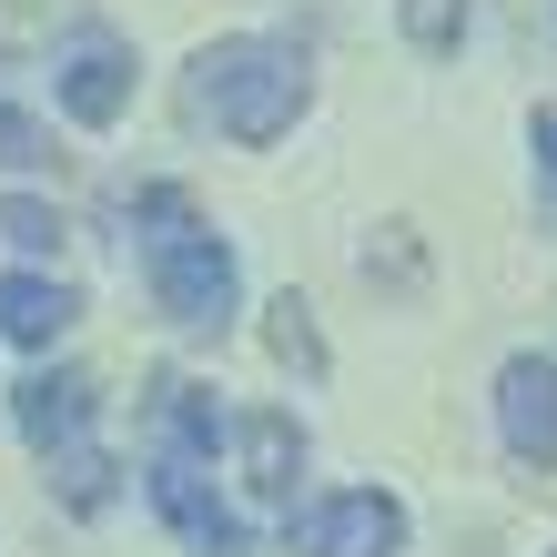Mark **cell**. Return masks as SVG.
<instances>
[{
    "mask_svg": "<svg viewBox=\"0 0 557 557\" xmlns=\"http://www.w3.org/2000/svg\"><path fill=\"white\" fill-rule=\"evenodd\" d=\"M11 416H21V436H30V446H72L82 425H91V375H72V366L51 375V366H41V375L21 385V406H11Z\"/></svg>",
    "mask_w": 557,
    "mask_h": 557,
    "instance_id": "obj_10",
    "label": "cell"
},
{
    "mask_svg": "<svg viewBox=\"0 0 557 557\" xmlns=\"http://www.w3.org/2000/svg\"><path fill=\"white\" fill-rule=\"evenodd\" d=\"M406 41L416 51H456L467 41V0H406Z\"/></svg>",
    "mask_w": 557,
    "mask_h": 557,
    "instance_id": "obj_15",
    "label": "cell"
},
{
    "mask_svg": "<svg viewBox=\"0 0 557 557\" xmlns=\"http://www.w3.org/2000/svg\"><path fill=\"white\" fill-rule=\"evenodd\" d=\"M152 446L173 456V467H213V446H223V406H213L193 375H152Z\"/></svg>",
    "mask_w": 557,
    "mask_h": 557,
    "instance_id": "obj_7",
    "label": "cell"
},
{
    "mask_svg": "<svg viewBox=\"0 0 557 557\" xmlns=\"http://www.w3.org/2000/svg\"><path fill=\"white\" fill-rule=\"evenodd\" d=\"M264 345H274V366H294V375H324V335H314V305H305V294H274Z\"/></svg>",
    "mask_w": 557,
    "mask_h": 557,
    "instance_id": "obj_11",
    "label": "cell"
},
{
    "mask_svg": "<svg viewBox=\"0 0 557 557\" xmlns=\"http://www.w3.org/2000/svg\"><path fill=\"white\" fill-rule=\"evenodd\" d=\"M234 446H244V486L253 497H294V476H305V425H294L284 406H253L234 425Z\"/></svg>",
    "mask_w": 557,
    "mask_h": 557,
    "instance_id": "obj_8",
    "label": "cell"
},
{
    "mask_svg": "<svg viewBox=\"0 0 557 557\" xmlns=\"http://www.w3.org/2000/svg\"><path fill=\"white\" fill-rule=\"evenodd\" d=\"M61 507H82V517H102V507H112V456H102V446H82V436L61 446Z\"/></svg>",
    "mask_w": 557,
    "mask_h": 557,
    "instance_id": "obj_13",
    "label": "cell"
},
{
    "mask_svg": "<svg viewBox=\"0 0 557 557\" xmlns=\"http://www.w3.org/2000/svg\"><path fill=\"white\" fill-rule=\"evenodd\" d=\"M305 51L294 41H213L203 61H193V102H203L223 133H234L244 152H264L294 133V112H305Z\"/></svg>",
    "mask_w": 557,
    "mask_h": 557,
    "instance_id": "obj_1",
    "label": "cell"
},
{
    "mask_svg": "<svg viewBox=\"0 0 557 557\" xmlns=\"http://www.w3.org/2000/svg\"><path fill=\"white\" fill-rule=\"evenodd\" d=\"M366 284H385V294H416V284H425V244H416V223H385V234L366 244Z\"/></svg>",
    "mask_w": 557,
    "mask_h": 557,
    "instance_id": "obj_12",
    "label": "cell"
},
{
    "mask_svg": "<svg viewBox=\"0 0 557 557\" xmlns=\"http://www.w3.org/2000/svg\"><path fill=\"white\" fill-rule=\"evenodd\" d=\"M497 436L528 476H557V366L547 355H507L497 375Z\"/></svg>",
    "mask_w": 557,
    "mask_h": 557,
    "instance_id": "obj_4",
    "label": "cell"
},
{
    "mask_svg": "<svg viewBox=\"0 0 557 557\" xmlns=\"http://www.w3.org/2000/svg\"><path fill=\"white\" fill-rule=\"evenodd\" d=\"M41 162H51V133H41L30 112L0 102V173H41Z\"/></svg>",
    "mask_w": 557,
    "mask_h": 557,
    "instance_id": "obj_16",
    "label": "cell"
},
{
    "mask_svg": "<svg viewBox=\"0 0 557 557\" xmlns=\"http://www.w3.org/2000/svg\"><path fill=\"white\" fill-rule=\"evenodd\" d=\"M51 91H61V112H72L82 133H112V122L133 112V51H122V41H102V30H82V41L61 51Z\"/></svg>",
    "mask_w": 557,
    "mask_h": 557,
    "instance_id": "obj_5",
    "label": "cell"
},
{
    "mask_svg": "<svg viewBox=\"0 0 557 557\" xmlns=\"http://www.w3.org/2000/svg\"><path fill=\"white\" fill-rule=\"evenodd\" d=\"M152 294H162L173 324L223 335V314H234V253L213 244V223H173V234H152Z\"/></svg>",
    "mask_w": 557,
    "mask_h": 557,
    "instance_id": "obj_2",
    "label": "cell"
},
{
    "mask_svg": "<svg viewBox=\"0 0 557 557\" xmlns=\"http://www.w3.org/2000/svg\"><path fill=\"white\" fill-rule=\"evenodd\" d=\"M528 143H537V162H547V183H557V102H537V122H528Z\"/></svg>",
    "mask_w": 557,
    "mask_h": 557,
    "instance_id": "obj_17",
    "label": "cell"
},
{
    "mask_svg": "<svg viewBox=\"0 0 557 557\" xmlns=\"http://www.w3.org/2000/svg\"><path fill=\"white\" fill-rule=\"evenodd\" d=\"M0 244H21V253H61V213H51V203H30V193H0Z\"/></svg>",
    "mask_w": 557,
    "mask_h": 557,
    "instance_id": "obj_14",
    "label": "cell"
},
{
    "mask_svg": "<svg viewBox=\"0 0 557 557\" xmlns=\"http://www.w3.org/2000/svg\"><path fill=\"white\" fill-rule=\"evenodd\" d=\"M152 507H162V528H173L193 557H244V517L213 497V476H203V467H173V456H152Z\"/></svg>",
    "mask_w": 557,
    "mask_h": 557,
    "instance_id": "obj_6",
    "label": "cell"
},
{
    "mask_svg": "<svg viewBox=\"0 0 557 557\" xmlns=\"http://www.w3.org/2000/svg\"><path fill=\"white\" fill-rule=\"evenodd\" d=\"M72 314H82V294L61 284V274H11V284H0V335L30 345V355L72 335Z\"/></svg>",
    "mask_w": 557,
    "mask_h": 557,
    "instance_id": "obj_9",
    "label": "cell"
},
{
    "mask_svg": "<svg viewBox=\"0 0 557 557\" xmlns=\"http://www.w3.org/2000/svg\"><path fill=\"white\" fill-rule=\"evenodd\" d=\"M294 557H396L406 547V507L385 497V486H335L324 507L294 517Z\"/></svg>",
    "mask_w": 557,
    "mask_h": 557,
    "instance_id": "obj_3",
    "label": "cell"
}]
</instances>
